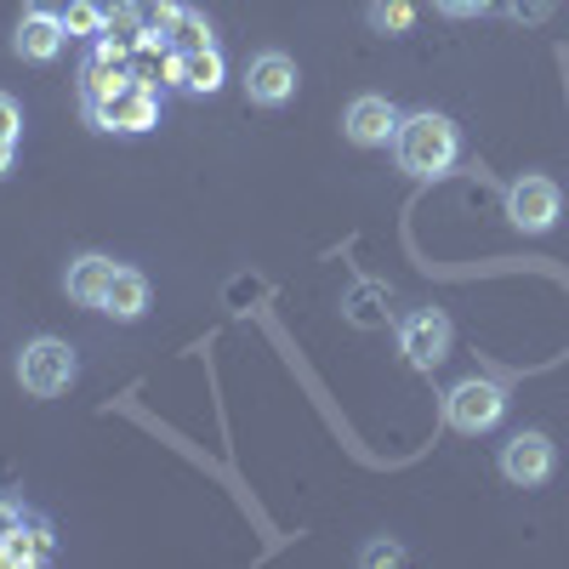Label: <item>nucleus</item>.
Wrapping results in <instances>:
<instances>
[{"instance_id": "412c9836", "label": "nucleus", "mask_w": 569, "mask_h": 569, "mask_svg": "<svg viewBox=\"0 0 569 569\" xmlns=\"http://www.w3.org/2000/svg\"><path fill=\"white\" fill-rule=\"evenodd\" d=\"M69 7H74V0H29V12H34V18H58V23H63Z\"/></svg>"}, {"instance_id": "ddd939ff", "label": "nucleus", "mask_w": 569, "mask_h": 569, "mask_svg": "<svg viewBox=\"0 0 569 569\" xmlns=\"http://www.w3.org/2000/svg\"><path fill=\"white\" fill-rule=\"evenodd\" d=\"M109 279H114V262L91 251V257L69 262V297H74L80 308H103V297H109Z\"/></svg>"}, {"instance_id": "20e7f679", "label": "nucleus", "mask_w": 569, "mask_h": 569, "mask_svg": "<svg viewBox=\"0 0 569 569\" xmlns=\"http://www.w3.org/2000/svg\"><path fill=\"white\" fill-rule=\"evenodd\" d=\"M501 410H507V393H501V382H485V376H467V382H456L445 393V421L467 439L490 433V427L501 421Z\"/></svg>"}, {"instance_id": "5701e85b", "label": "nucleus", "mask_w": 569, "mask_h": 569, "mask_svg": "<svg viewBox=\"0 0 569 569\" xmlns=\"http://www.w3.org/2000/svg\"><path fill=\"white\" fill-rule=\"evenodd\" d=\"M12 160H18V142H7V137H0V177L12 171Z\"/></svg>"}, {"instance_id": "f03ea898", "label": "nucleus", "mask_w": 569, "mask_h": 569, "mask_svg": "<svg viewBox=\"0 0 569 569\" xmlns=\"http://www.w3.org/2000/svg\"><path fill=\"white\" fill-rule=\"evenodd\" d=\"M74 376H80V359H74V348L58 342V337H34V342L23 348V359H18V382H23L29 399H58V393H69Z\"/></svg>"}, {"instance_id": "f3484780", "label": "nucleus", "mask_w": 569, "mask_h": 569, "mask_svg": "<svg viewBox=\"0 0 569 569\" xmlns=\"http://www.w3.org/2000/svg\"><path fill=\"white\" fill-rule=\"evenodd\" d=\"M103 18H109L103 7H91V0H74V7L63 12V29H69V34H98Z\"/></svg>"}, {"instance_id": "f8f14e48", "label": "nucleus", "mask_w": 569, "mask_h": 569, "mask_svg": "<svg viewBox=\"0 0 569 569\" xmlns=\"http://www.w3.org/2000/svg\"><path fill=\"white\" fill-rule=\"evenodd\" d=\"M103 313H109V319H120V325L142 319V313H149V279H142L137 268H114L109 297H103Z\"/></svg>"}, {"instance_id": "aec40b11", "label": "nucleus", "mask_w": 569, "mask_h": 569, "mask_svg": "<svg viewBox=\"0 0 569 569\" xmlns=\"http://www.w3.org/2000/svg\"><path fill=\"white\" fill-rule=\"evenodd\" d=\"M18 131H23V114H18V103L7 98V91H0V137L18 142Z\"/></svg>"}, {"instance_id": "6ab92c4d", "label": "nucleus", "mask_w": 569, "mask_h": 569, "mask_svg": "<svg viewBox=\"0 0 569 569\" xmlns=\"http://www.w3.org/2000/svg\"><path fill=\"white\" fill-rule=\"evenodd\" d=\"M433 12H445V18H485L490 0H433Z\"/></svg>"}, {"instance_id": "b1692460", "label": "nucleus", "mask_w": 569, "mask_h": 569, "mask_svg": "<svg viewBox=\"0 0 569 569\" xmlns=\"http://www.w3.org/2000/svg\"><path fill=\"white\" fill-rule=\"evenodd\" d=\"M91 7H103V12H114V7H126V0H91Z\"/></svg>"}, {"instance_id": "6e6552de", "label": "nucleus", "mask_w": 569, "mask_h": 569, "mask_svg": "<svg viewBox=\"0 0 569 569\" xmlns=\"http://www.w3.org/2000/svg\"><path fill=\"white\" fill-rule=\"evenodd\" d=\"M246 98L257 109H279V103H291L297 98V63L284 58V52H257L246 63Z\"/></svg>"}, {"instance_id": "9b49d317", "label": "nucleus", "mask_w": 569, "mask_h": 569, "mask_svg": "<svg viewBox=\"0 0 569 569\" xmlns=\"http://www.w3.org/2000/svg\"><path fill=\"white\" fill-rule=\"evenodd\" d=\"M171 86L194 91V98H211V91L222 86V58H217V46H200V52H177V58H171Z\"/></svg>"}, {"instance_id": "f257e3e1", "label": "nucleus", "mask_w": 569, "mask_h": 569, "mask_svg": "<svg viewBox=\"0 0 569 569\" xmlns=\"http://www.w3.org/2000/svg\"><path fill=\"white\" fill-rule=\"evenodd\" d=\"M393 154H399V171L410 177H445L461 154V131L450 114H433V109L405 114L393 131Z\"/></svg>"}, {"instance_id": "2eb2a0df", "label": "nucleus", "mask_w": 569, "mask_h": 569, "mask_svg": "<svg viewBox=\"0 0 569 569\" xmlns=\"http://www.w3.org/2000/svg\"><path fill=\"white\" fill-rule=\"evenodd\" d=\"M166 40L177 46V52H200V46H211V23H206V12H194V7H177V18H171Z\"/></svg>"}, {"instance_id": "4be33fe9", "label": "nucleus", "mask_w": 569, "mask_h": 569, "mask_svg": "<svg viewBox=\"0 0 569 569\" xmlns=\"http://www.w3.org/2000/svg\"><path fill=\"white\" fill-rule=\"evenodd\" d=\"M405 552L393 547V541H376V547H365V563H399Z\"/></svg>"}, {"instance_id": "9d476101", "label": "nucleus", "mask_w": 569, "mask_h": 569, "mask_svg": "<svg viewBox=\"0 0 569 569\" xmlns=\"http://www.w3.org/2000/svg\"><path fill=\"white\" fill-rule=\"evenodd\" d=\"M63 40H69V29H63L58 18H34V12H23V23H18V34H12V52L29 58V63H52V58L63 52Z\"/></svg>"}, {"instance_id": "a211bd4d", "label": "nucleus", "mask_w": 569, "mask_h": 569, "mask_svg": "<svg viewBox=\"0 0 569 569\" xmlns=\"http://www.w3.org/2000/svg\"><path fill=\"white\" fill-rule=\"evenodd\" d=\"M558 12V0H507V18L512 23H547Z\"/></svg>"}, {"instance_id": "4468645a", "label": "nucleus", "mask_w": 569, "mask_h": 569, "mask_svg": "<svg viewBox=\"0 0 569 569\" xmlns=\"http://www.w3.org/2000/svg\"><path fill=\"white\" fill-rule=\"evenodd\" d=\"M171 18H177L171 0H126V23H131V34H142V40H166Z\"/></svg>"}, {"instance_id": "7ed1b4c3", "label": "nucleus", "mask_w": 569, "mask_h": 569, "mask_svg": "<svg viewBox=\"0 0 569 569\" xmlns=\"http://www.w3.org/2000/svg\"><path fill=\"white\" fill-rule=\"evenodd\" d=\"M86 114H91V126H98V131H149L160 120V98H154L149 80H131L126 74L109 98L86 103Z\"/></svg>"}, {"instance_id": "39448f33", "label": "nucleus", "mask_w": 569, "mask_h": 569, "mask_svg": "<svg viewBox=\"0 0 569 569\" xmlns=\"http://www.w3.org/2000/svg\"><path fill=\"white\" fill-rule=\"evenodd\" d=\"M450 313L445 308H416L399 319V353L416 365V370H439L450 359Z\"/></svg>"}, {"instance_id": "0eeeda50", "label": "nucleus", "mask_w": 569, "mask_h": 569, "mask_svg": "<svg viewBox=\"0 0 569 569\" xmlns=\"http://www.w3.org/2000/svg\"><path fill=\"white\" fill-rule=\"evenodd\" d=\"M563 211V194H558V182L552 177H518L507 188V217L525 228V233H547Z\"/></svg>"}, {"instance_id": "dca6fc26", "label": "nucleus", "mask_w": 569, "mask_h": 569, "mask_svg": "<svg viewBox=\"0 0 569 569\" xmlns=\"http://www.w3.org/2000/svg\"><path fill=\"white\" fill-rule=\"evenodd\" d=\"M370 29L376 34H410L416 29V0H370Z\"/></svg>"}, {"instance_id": "423d86ee", "label": "nucleus", "mask_w": 569, "mask_h": 569, "mask_svg": "<svg viewBox=\"0 0 569 569\" xmlns=\"http://www.w3.org/2000/svg\"><path fill=\"white\" fill-rule=\"evenodd\" d=\"M552 467H558V450L547 433H536V427H525V433H512L501 445V479L518 485V490H536L552 479Z\"/></svg>"}, {"instance_id": "1a4fd4ad", "label": "nucleus", "mask_w": 569, "mask_h": 569, "mask_svg": "<svg viewBox=\"0 0 569 569\" xmlns=\"http://www.w3.org/2000/svg\"><path fill=\"white\" fill-rule=\"evenodd\" d=\"M393 131H399V109L388 98H376V91L353 98L342 114V137L359 142V149H382V142H393Z\"/></svg>"}]
</instances>
